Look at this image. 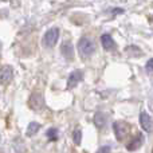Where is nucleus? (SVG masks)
<instances>
[{"instance_id":"obj_1","label":"nucleus","mask_w":153,"mask_h":153,"mask_svg":"<svg viewBox=\"0 0 153 153\" xmlns=\"http://www.w3.org/2000/svg\"><path fill=\"white\" fill-rule=\"evenodd\" d=\"M76 48H78V53L82 58H87V56H91L94 54L95 45L89 38H82V39H79Z\"/></svg>"},{"instance_id":"obj_2","label":"nucleus","mask_w":153,"mask_h":153,"mask_svg":"<svg viewBox=\"0 0 153 153\" xmlns=\"http://www.w3.org/2000/svg\"><path fill=\"white\" fill-rule=\"evenodd\" d=\"M59 39V28L53 27V28L47 30V32L43 36V43L46 47H54Z\"/></svg>"},{"instance_id":"obj_3","label":"nucleus","mask_w":153,"mask_h":153,"mask_svg":"<svg viewBox=\"0 0 153 153\" xmlns=\"http://www.w3.org/2000/svg\"><path fill=\"white\" fill-rule=\"evenodd\" d=\"M128 125L125 122H121V121H116L113 124V132H114V136L118 141H122L128 134Z\"/></svg>"},{"instance_id":"obj_4","label":"nucleus","mask_w":153,"mask_h":153,"mask_svg":"<svg viewBox=\"0 0 153 153\" xmlns=\"http://www.w3.org/2000/svg\"><path fill=\"white\" fill-rule=\"evenodd\" d=\"M43 95L40 94L39 91H35L31 94L30 97V106H31L34 110H40L43 108Z\"/></svg>"},{"instance_id":"obj_5","label":"nucleus","mask_w":153,"mask_h":153,"mask_svg":"<svg viewBox=\"0 0 153 153\" xmlns=\"http://www.w3.org/2000/svg\"><path fill=\"white\" fill-rule=\"evenodd\" d=\"M140 124H141V128H143L145 132L151 133L153 130V121H152V117L149 116L148 113L143 111L140 114Z\"/></svg>"},{"instance_id":"obj_6","label":"nucleus","mask_w":153,"mask_h":153,"mask_svg":"<svg viewBox=\"0 0 153 153\" xmlns=\"http://www.w3.org/2000/svg\"><path fill=\"white\" fill-rule=\"evenodd\" d=\"M82 78H83V73H82L81 70H74V71L70 74L69 79H67V87H69V89L75 87L76 85L82 81Z\"/></svg>"},{"instance_id":"obj_7","label":"nucleus","mask_w":153,"mask_h":153,"mask_svg":"<svg viewBox=\"0 0 153 153\" xmlns=\"http://www.w3.org/2000/svg\"><path fill=\"white\" fill-rule=\"evenodd\" d=\"M13 71L11 66H3L0 69V85H5L12 79Z\"/></svg>"},{"instance_id":"obj_8","label":"nucleus","mask_w":153,"mask_h":153,"mask_svg":"<svg viewBox=\"0 0 153 153\" xmlns=\"http://www.w3.org/2000/svg\"><path fill=\"white\" fill-rule=\"evenodd\" d=\"M143 144H144V136L141 133H137V136H134L133 140L126 145V149L130 152H134L137 149H140L143 146Z\"/></svg>"},{"instance_id":"obj_9","label":"nucleus","mask_w":153,"mask_h":153,"mask_svg":"<svg viewBox=\"0 0 153 153\" xmlns=\"http://www.w3.org/2000/svg\"><path fill=\"white\" fill-rule=\"evenodd\" d=\"M61 54L67 59V61H73L74 58V47L70 42H65L61 46Z\"/></svg>"},{"instance_id":"obj_10","label":"nucleus","mask_w":153,"mask_h":153,"mask_svg":"<svg viewBox=\"0 0 153 153\" xmlns=\"http://www.w3.org/2000/svg\"><path fill=\"white\" fill-rule=\"evenodd\" d=\"M101 43H102V47L105 48L106 51H113L116 48V42L113 40V38L109 34H103L101 36Z\"/></svg>"},{"instance_id":"obj_11","label":"nucleus","mask_w":153,"mask_h":153,"mask_svg":"<svg viewBox=\"0 0 153 153\" xmlns=\"http://www.w3.org/2000/svg\"><path fill=\"white\" fill-rule=\"evenodd\" d=\"M93 120H94V124H95V126L97 128H102L103 125H105V122H106V117H105V114L103 113H95Z\"/></svg>"},{"instance_id":"obj_12","label":"nucleus","mask_w":153,"mask_h":153,"mask_svg":"<svg viewBox=\"0 0 153 153\" xmlns=\"http://www.w3.org/2000/svg\"><path fill=\"white\" fill-rule=\"evenodd\" d=\"M40 125L38 124V122H30V125L27 126V134L28 136H34L35 133L39 130Z\"/></svg>"},{"instance_id":"obj_13","label":"nucleus","mask_w":153,"mask_h":153,"mask_svg":"<svg viewBox=\"0 0 153 153\" xmlns=\"http://www.w3.org/2000/svg\"><path fill=\"white\" fill-rule=\"evenodd\" d=\"M46 136H47L48 140H56L58 138V129H55V128H51V129H48L47 132H46Z\"/></svg>"},{"instance_id":"obj_14","label":"nucleus","mask_w":153,"mask_h":153,"mask_svg":"<svg viewBox=\"0 0 153 153\" xmlns=\"http://www.w3.org/2000/svg\"><path fill=\"white\" fill-rule=\"evenodd\" d=\"M73 138H74L75 145H79L81 144V138H82V132L79 129H76L74 133H73Z\"/></svg>"},{"instance_id":"obj_15","label":"nucleus","mask_w":153,"mask_h":153,"mask_svg":"<svg viewBox=\"0 0 153 153\" xmlns=\"http://www.w3.org/2000/svg\"><path fill=\"white\" fill-rule=\"evenodd\" d=\"M97 153H110V146H102L98 149Z\"/></svg>"},{"instance_id":"obj_16","label":"nucleus","mask_w":153,"mask_h":153,"mask_svg":"<svg viewBox=\"0 0 153 153\" xmlns=\"http://www.w3.org/2000/svg\"><path fill=\"white\" fill-rule=\"evenodd\" d=\"M146 70L148 71H153V59H149L148 62H146Z\"/></svg>"},{"instance_id":"obj_17","label":"nucleus","mask_w":153,"mask_h":153,"mask_svg":"<svg viewBox=\"0 0 153 153\" xmlns=\"http://www.w3.org/2000/svg\"><path fill=\"white\" fill-rule=\"evenodd\" d=\"M124 12V10H121V8H113L111 10V13H122Z\"/></svg>"}]
</instances>
